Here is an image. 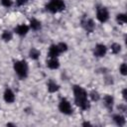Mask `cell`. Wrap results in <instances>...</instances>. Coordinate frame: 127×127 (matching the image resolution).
I'll return each instance as SVG.
<instances>
[{
  "instance_id": "17",
  "label": "cell",
  "mask_w": 127,
  "mask_h": 127,
  "mask_svg": "<svg viewBox=\"0 0 127 127\" xmlns=\"http://www.w3.org/2000/svg\"><path fill=\"white\" fill-rule=\"evenodd\" d=\"M1 38H2V40L5 41V42H10V41L12 40V38H13V34H12L11 31L6 30V31H4V32L2 33Z\"/></svg>"
},
{
  "instance_id": "8",
  "label": "cell",
  "mask_w": 127,
  "mask_h": 127,
  "mask_svg": "<svg viewBox=\"0 0 127 127\" xmlns=\"http://www.w3.org/2000/svg\"><path fill=\"white\" fill-rule=\"evenodd\" d=\"M29 29H30V27H29L28 25H26V24H20V25H18V26L14 29V32H15L17 35H19V36H21V37H24V36H26V35L28 34Z\"/></svg>"
},
{
  "instance_id": "21",
  "label": "cell",
  "mask_w": 127,
  "mask_h": 127,
  "mask_svg": "<svg viewBox=\"0 0 127 127\" xmlns=\"http://www.w3.org/2000/svg\"><path fill=\"white\" fill-rule=\"evenodd\" d=\"M57 45H58V48H59L61 54L67 51V45H66L65 43H59V44H57Z\"/></svg>"
},
{
  "instance_id": "2",
  "label": "cell",
  "mask_w": 127,
  "mask_h": 127,
  "mask_svg": "<svg viewBox=\"0 0 127 127\" xmlns=\"http://www.w3.org/2000/svg\"><path fill=\"white\" fill-rule=\"evenodd\" d=\"M14 70L16 72V74L20 77V78H26L27 75H28V70H29V67H28V64L25 61L21 60V61H16L14 63Z\"/></svg>"
},
{
  "instance_id": "25",
  "label": "cell",
  "mask_w": 127,
  "mask_h": 127,
  "mask_svg": "<svg viewBox=\"0 0 127 127\" xmlns=\"http://www.w3.org/2000/svg\"><path fill=\"white\" fill-rule=\"evenodd\" d=\"M125 92H126V89H123V91H122V96H123V98H124V99H125V97H126Z\"/></svg>"
},
{
  "instance_id": "7",
  "label": "cell",
  "mask_w": 127,
  "mask_h": 127,
  "mask_svg": "<svg viewBox=\"0 0 127 127\" xmlns=\"http://www.w3.org/2000/svg\"><path fill=\"white\" fill-rule=\"evenodd\" d=\"M107 53V48L105 45L103 44H97L95 47H94V50H93V55L96 57V58H103Z\"/></svg>"
},
{
  "instance_id": "10",
  "label": "cell",
  "mask_w": 127,
  "mask_h": 127,
  "mask_svg": "<svg viewBox=\"0 0 127 127\" xmlns=\"http://www.w3.org/2000/svg\"><path fill=\"white\" fill-rule=\"evenodd\" d=\"M103 104H104V106L109 111H111L113 109V105H114V98H113V96H111L109 94L104 95L103 96Z\"/></svg>"
},
{
  "instance_id": "9",
  "label": "cell",
  "mask_w": 127,
  "mask_h": 127,
  "mask_svg": "<svg viewBox=\"0 0 127 127\" xmlns=\"http://www.w3.org/2000/svg\"><path fill=\"white\" fill-rule=\"evenodd\" d=\"M3 98H4L5 102H7V103H13L15 101V98L16 97H15V93L13 92L12 89L6 88L5 91H4V93H3Z\"/></svg>"
},
{
  "instance_id": "23",
  "label": "cell",
  "mask_w": 127,
  "mask_h": 127,
  "mask_svg": "<svg viewBox=\"0 0 127 127\" xmlns=\"http://www.w3.org/2000/svg\"><path fill=\"white\" fill-rule=\"evenodd\" d=\"M0 2H1V5L4 6V7H6V8L11 7L12 4H13L12 0H0Z\"/></svg>"
},
{
  "instance_id": "3",
  "label": "cell",
  "mask_w": 127,
  "mask_h": 127,
  "mask_svg": "<svg viewBox=\"0 0 127 127\" xmlns=\"http://www.w3.org/2000/svg\"><path fill=\"white\" fill-rule=\"evenodd\" d=\"M64 8H65V3L64 0H50L49 3L46 5L47 11L53 14L63 11L64 10Z\"/></svg>"
},
{
  "instance_id": "13",
  "label": "cell",
  "mask_w": 127,
  "mask_h": 127,
  "mask_svg": "<svg viewBox=\"0 0 127 127\" xmlns=\"http://www.w3.org/2000/svg\"><path fill=\"white\" fill-rule=\"evenodd\" d=\"M112 119H113L114 123H115L117 126H124L125 123H126V119H125V117H124L122 114H120V113L114 114L113 117H112Z\"/></svg>"
},
{
  "instance_id": "11",
  "label": "cell",
  "mask_w": 127,
  "mask_h": 127,
  "mask_svg": "<svg viewBox=\"0 0 127 127\" xmlns=\"http://www.w3.org/2000/svg\"><path fill=\"white\" fill-rule=\"evenodd\" d=\"M61 52L58 48V45L54 44V45H51L50 48H49V52H48V57L49 58H58L60 56Z\"/></svg>"
},
{
  "instance_id": "1",
  "label": "cell",
  "mask_w": 127,
  "mask_h": 127,
  "mask_svg": "<svg viewBox=\"0 0 127 127\" xmlns=\"http://www.w3.org/2000/svg\"><path fill=\"white\" fill-rule=\"evenodd\" d=\"M72 92L74 96V103L76 106H78L82 110H87L90 106L89 100H88V94L86 90L79 86V85H74L72 87Z\"/></svg>"
},
{
  "instance_id": "16",
  "label": "cell",
  "mask_w": 127,
  "mask_h": 127,
  "mask_svg": "<svg viewBox=\"0 0 127 127\" xmlns=\"http://www.w3.org/2000/svg\"><path fill=\"white\" fill-rule=\"evenodd\" d=\"M40 56H41V52L39 50H37L36 48H32L30 50V52H29V57L32 60H35L36 61V60H38L40 58Z\"/></svg>"
},
{
  "instance_id": "20",
  "label": "cell",
  "mask_w": 127,
  "mask_h": 127,
  "mask_svg": "<svg viewBox=\"0 0 127 127\" xmlns=\"http://www.w3.org/2000/svg\"><path fill=\"white\" fill-rule=\"evenodd\" d=\"M116 21H117V23L118 24H120V25H122V24H125L126 23V15L125 14H118L117 16H116Z\"/></svg>"
},
{
  "instance_id": "26",
  "label": "cell",
  "mask_w": 127,
  "mask_h": 127,
  "mask_svg": "<svg viewBox=\"0 0 127 127\" xmlns=\"http://www.w3.org/2000/svg\"><path fill=\"white\" fill-rule=\"evenodd\" d=\"M82 125H83V126H87V125H91V124H90L89 122H83Z\"/></svg>"
},
{
  "instance_id": "22",
  "label": "cell",
  "mask_w": 127,
  "mask_h": 127,
  "mask_svg": "<svg viewBox=\"0 0 127 127\" xmlns=\"http://www.w3.org/2000/svg\"><path fill=\"white\" fill-rule=\"evenodd\" d=\"M119 71L122 75H126L127 74V66H126V64L123 63L120 66H119Z\"/></svg>"
},
{
  "instance_id": "12",
  "label": "cell",
  "mask_w": 127,
  "mask_h": 127,
  "mask_svg": "<svg viewBox=\"0 0 127 127\" xmlns=\"http://www.w3.org/2000/svg\"><path fill=\"white\" fill-rule=\"evenodd\" d=\"M47 66L51 69H57L60 66V62L58 58H49L47 61Z\"/></svg>"
},
{
  "instance_id": "6",
  "label": "cell",
  "mask_w": 127,
  "mask_h": 127,
  "mask_svg": "<svg viewBox=\"0 0 127 127\" xmlns=\"http://www.w3.org/2000/svg\"><path fill=\"white\" fill-rule=\"evenodd\" d=\"M81 26L88 33L93 32L94 29H95V23H94V21L92 19H90V18H87V17H83L81 19Z\"/></svg>"
},
{
  "instance_id": "5",
  "label": "cell",
  "mask_w": 127,
  "mask_h": 127,
  "mask_svg": "<svg viewBox=\"0 0 127 127\" xmlns=\"http://www.w3.org/2000/svg\"><path fill=\"white\" fill-rule=\"evenodd\" d=\"M96 18L100 23H105L109 19V12L105 7H98L96 9Z\"/></svg>"
},
{
  "instance_id": "15",
  "label": "cell",
  "mask_w": 127,
  "mask_h": 127,
  "mask_svg": "<svg viewBox=\"0 0 127 127\" xmlns=\"http://www.w3.org/2000/svg\"><path fill=\"white\" fill-rule=\"evenodd\" d=\"M32 30H34V31H38V30H40L41 29V27H42V24H41V22L39 21V20H37V19H35V18H32L31 20H30V26H29Z\"/></svg>"
},
{
  "instance_id": "18",
  "label": "cell",
  "mask_w": 127,
  "mask_h": 127,
  "mask_svg": "<svg viewBox=\"0 0 127 127\" xmlns=\"http://www.w3.org/2000/svg\"><path fill=\"white\" fill-rule=\"evenodd\" d=\"M110 50H111V53L114 55L119 54L121 52V45H119L118 43H113L110 47Z\"/></svg>"
},
{
  "instance_id": "24",
  "label": "cell",
  "mask_w": 127,
  "mask_h": 127,
  "mask_svg": "<svg viewBox=\"0 0 127 127\" xmlns=\"http://www.w3.org/2000/svg\"><path fill=\"white\" fill-rule=\"evenodd\" d=\"M28 2V0H16V4L17 6H23Z\"/></svg>"
},
{
  "instance_id": "19",
  "label": "cell",
  "mask_w": 127,
  "mask_h": 127,
  "mask_svg": "<svg viewBox=\"0 0 127 127\" xmlns=\"http://www.w3.org/2000/svg\"><path fill=\"white\" fill-rule=\"evenodd\" d=\"M88 97H90V99H91L92 101H98L99 98H100V95H99V93H98L97 91L92 90V91L88 94Z\"/></svg>"
},
{
  "instance_id": "14",
  "label": "cell",
  "mask_w": 127,
  "mask_h": 127,
  "mask_svg": "<svg viewBox=\"0 0 127 127\" xmlns=\"http://www.w3.org/2000/svg\"><path fill=\"white\" fill-rule=\"evenodd\" d=\"M47 86H48V91H49V92H51V93L57 92V91L60 89V86H59V84H58L56 81H54L53 79L49 80V82H48Z\"/></svg>"
},
{
  "instance_id": "4",
  "label": "cell",
  "mask_w": 127,
  "mask_h": 127,
  "mask_svg": "<svg viewBox=\"0 0 127 127\" xmlns=\"http://www.w3.org/2000/svg\"><path fill=\"white\" fill-rule=\"evenodd\" d=\"M59 110L61 111V113L64 114V115H71L72 111H73L70 102L66 98L61 99V101L59 102Z\"/></svg>"
}]
</instances>
